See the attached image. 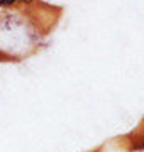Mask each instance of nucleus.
I'll use <instances>...</instances> for the list:
<instances>
[{"mask_svg":"<svg viewBox=\"0 0 144 152\" xmlns=\"http://www.w3.org/2000/svg\"><path fill=\"white\" fill-rule=\"evenodd\" d=\"M143 147H144V145H143Z\"/></svg>","mask_w":144,"mask_h":152,"instance_id":"nucleus-1","label":"nucleus"}]
</instances>
